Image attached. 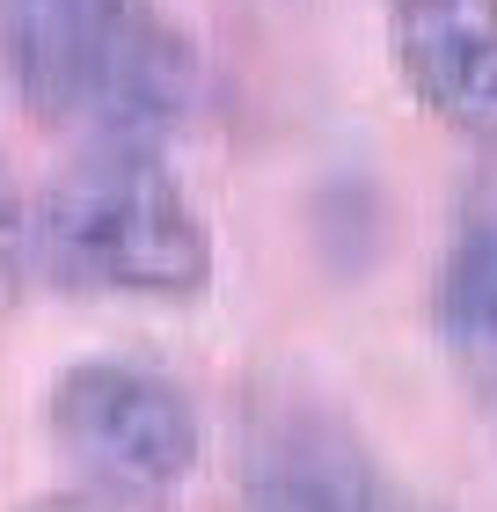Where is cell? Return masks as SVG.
Listing matches in <instances>:
<instances>
[{
    "mask_svg": "<svg viewBox=\"0 0 497 512\" xmlns=\"http://www.w3.org/2000/svg\"><path fill=\"white\" fill-rule=\"evenodd\" d=\"M30 278L110 300H191L212 286V235L147 139H81L30 198Z\"/></svg>",
    "mask_w": 497,
    "mask_h": 512,
    "instance_id": "2",
    "label": "cell"
},
{
    "mask_svg": "<svg viewBox=\"0 0 497 512\" xmlns=\"http://www.w3.org/2000/svg\"><path fill=\"white\" fill-rule=\"evenodd\" d=\"M388 37L410 96L497 154V0H395Z\"/></svg>",
    "mask_w": 497,
    "mask_h": 512,
    "instance_id": "5",
    "label": "cell"
},
{
    "mask_svg": "<svg viewBox=\"0 0 497 512\" xmlns=\"http://www.w3.org/2000/svg\"><path fill=\"white\" fill-rule=\"evenodd\" d=\"M22 512H154V498L139 491H103V483H66V491H44Z\"/></svg>",
    "mask_w": 497,
    "mask_h": 512,
    "instance_id": "8",
    "label": "cell"
},
{
    "mask_svg": "<svg viewBox=\"0 0 497 512\" xmlns=\"http://www.w3.org/2000/svg\"><path fill=\"white\" fill-rule=\"evenodd\" d=\"M242 512H410L373 439L315 388H271L242 425Z\"/></svg>",
    "mask_w": 497,
    "mask_h": 512,
    "instance_id": "4",
    "label": "cell"
},
{
    "mask_svg": "<svg viewBox=\"0 0 497 512\" xmlns=\"http://www.w3.org/2000/svg\"><path fill=\"white\" fill-rule=\"evenodd\" d=\"M0 81L52 132L161 147L198 103V44L161 0H0Z\"/></svg>",
    "mask_w": 497,
    "mask_h": 512,
    "instance_id": "1",
    "label": "cell"
},
{
    "mask_svg": "<svg viewBox=\"0 0 497 512\" xmlns=\"http://www.w3.org/2000/svg\"><path fill=\"white\" fill-rule=\"evenodd\" d=\"M44 432L81 483L161 498L198 469L205 432L176 374L147 359H74L44 388Z\"/></svg>",
    "mask_w": 497,
    "mask_h": 512,
    "instance_id": "3",
    "label": "cell"
},
{
    "mask_svg": "<svg viewBox=\"0 0 497 512\" xmlns=\"http://www.w3.org/2000/svg\"><path fill=\"white\" fill-rule=\"evenodd\" d=\"M432 337L454 359V374L497 410V205L461 220L454 249L432 278Z\"/></svg>",
    "mask_w": 497,
    "mask_h": 512,
    "instance_id": "6",
    "label": "cell"
},
{
    "mask_svg": "<svg viewBox=\"0 0 497 512\" xmlns=\"http://www.w3.org/2000/svg\"><path fill=\"white\" fill-rule=\"evenodd\" d=\"M0 286H30V198L0 169Z\"/></svg>",
    "mask_w": 497,
    "mask_h": 512,
    "instance_id": "7",
    "label": "cell"
}]
</instances>
